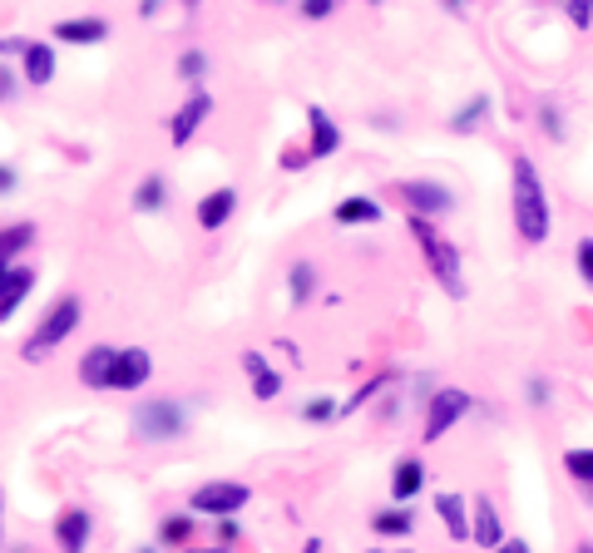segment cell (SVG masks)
<instances>
[{
    "label": "cell",
    "instance_id": "6da1fadb",
    "mask_svg": "<svg viewBox=\"0 0 593 553\" xmlns=\"http://www.w3.org/2000/svg\"><path fill=\"white\" fill-rule=\"evenodd\" d=\"M509 213H515V233L524 237L529 247L549 243V228H554L549 193H544V179L529 153H515V159H509Z\"/></svg>",
    "mask_w": 593,
    "mask_h": 553
},
{
    "label": "cell",
    "instance_id": "7a4b0ae2",
    "mask_svg": "<svg viewBox=\"0 0 593 553\" xmlns=\"http://www.w3.org/2000/svg\"><path fill=\"white\" fill-rule=\"evenodd\" d=\"M410 233H416V243H421V257L425 267H431V276L441 282L450 297H465V272H460V253H455L450 237L435 233L431 218H410Z\"/></svg>",
    "mask_w": 593,
    "mask_h": 553
},
{
    "label": "cell",
    "instance_id": "3957f363",
    "mask_svg": "<svg viewBox=\"0 0 593 553\" xmlns=\"http://www.w3.org/2000/svg\"><path fill=\"white\" fill-rule=\"evenodd\" d=\"M79 317H85V307H79V297H60L50 311L40 317V327L30 331V341H25V361L30 366H40L45 356L54 352V346H65L70 336H75V327H79Z\"/></svg>",
    "mask_w": 593,
    "mask_h": 553
},
{
    "label": "cell",
    "instance_id": "277c9868",
    "mask_svg": "<svg viewBox=\"0 0 593 553\" xmlns=\"http://www.w3.org/2000/svg\"><path fill=\"white\" fill-rule=\"evenodd\" d=\"M188 430V410L178 401H144L139 410H134V435L149 440V445H159V440H178Z\"/></svg>",
    "mask_w": 593,
    "mask_h": 553
},
{
    "label": "cell",
    "instance_id": "5b68a950",
    "mask_svg": "<svg viewBox=\"0 0 593 553\" xmlns=\"http://www.w3.org/2000/svg\"><path fill=\"white\" fill-rule=\"evenodd\" d=\"M470 410H474V395L470 391H460V385H445V391H435L431 405H425V435L421 440H425V445L445 440L455 420H465Z\"/></svg>",
    "mask_w": 593,
    "mask_h": 553
},
{
    "label": "cell",
    "instance_id": "8992f818",
    "mask_svg": "<svg viewBox=\"0 0 593 553\" xmlns=\"http://www.w3.org/2000/svg\"><path fill=\"white\" fill-rule=\"evenodd\" d=\"M396 198L410 208V218H431V223L455 208V193L445 188V183H435V179H400Z\"/></svg>",
    "mask_w": 593,
    "mask_h": 553
},
{
    "label": "cell",
    "instance_id": "52a82bcc",
    "mask_svg": "<svg viewBox=\"0 0 593 553\" xmlns=\"http://www.w3.org/2000/svg\"><path fill=\"white\" fill-rule=\"evenodd\" d=\"M252 490L248 484H237V479H208V484H198L194 490V514H208V519H227V514L248 509Z\"/></svg>",
    "mask_w": 593,
    "mask_h": 553
},
{
    "label": "cell",
    "instance_id": "ba28073f",
    "mask_svg": "<svg viewBox=\"0 0 593 553\" xmlns=\"http://www.w3.org/2000/svg\"><path fill=\"white\" fill-rule=\"evenodd\" d=\"M208 114H213V95H208V89H194V95H188V105L173 114L169 138L178 144V149H184V144H194V134L208 124Z\"/></svg>",
    "mask_w": 593,
    "mask_h": 553
},
{
    "label": "cell",
    "instance_id": "9c48e42d",
    "mask_svg": "<svg viewBox=\"0 0 593 553\" xmlns=\"http://www.w3.org/2000/svg\"><path fill=\"white\" fill-rule=\"evenodd\" d=\"M89 533H95L89 509H79V504L60 509V519H54V543H60V553H85L89 549Z\"/></svg>",
    "mask_w": 593,
    "mask_h": 553
},
{
    "label": "cell",
    "instance_id": "30bf717a",
    "mask_svg": "<svg viewBox=\"0 0 593 553\" xmlns=\"http://www.w3.org/2000/svg\"><path fill=\"white\" fill-rule=\"evenodd\" d=\"M153 376V356L144 352V346H124L114 361V381H109V391H139V385H149Z\"/></svg>",
    "mask_w": 593,
    "mask_h": 553
},
{
    "label": "cell",
    "instance_id": "8fae6325",
    "mask_svg": "<svg viewBox=\"0 0 593 553\" xmlns=\"http://www.w3.org/2000/svg\"><path fill=\"white\" fill-rule=\"evenodd\" d=\"M307 153H312V159H332L336 149H342V128H336V119L326 114L322 105H312L307 109Z\"/></svg>",
    "mask_w": 593,
    "mask_h": 553
},
{
    "label": "cell",
    "instance_id": "7c38bea8",
    "mask_svg": "<svg viewBox=\"0 0 593 553\" xmlns=\"http://www.w3.org/2000/svg\"><path fill=\"white\" fill-rule=\"evenodd\" d=\"M114 361H119V346H89V352L79 356V385H89V391H109V381H114Z\"/></svg>",
    "mask_w": 593,
    "mask_h": 553
},
{
    "label": "cell",
    "instance_id": "4fadbf2b",
    "mask_svg": "<svg viewBox=\"0 0 593 553\" xmlns=\"http://www.w3.org/2000/svg\"><path fill=\"white\" fill-rule=\"evenodd\" d=\"M35 292V272L30 267H0V321H11V311L21 307L25 297Z\"/></svg>",
    "mask_w": 593,
    "mask_h": 553
},
{
    "label": "cell",
    "instance_id": "5bb4252c",
    "mask_svg": "<svg viewBox=\"0 0 593 553\" xmlns=\"http://www.w3.org/2000/svg\"><path fill=\"white\" fill-rule=\"evenodd\" d=\"M470 539H474V549H495L505 539L499 533V509L490 494H474V504H470Z\"/></svg>",
    "mask_w": 593,
    "mask_h": 553
},
{
    "label": "cell",
    "instance_id": "9a60e30c",
    "mask_svg": "<svg viewBox=\"0 0 593 553\" xmlns=\"http://www.w3.org/2000/svg\"><path fill=\"white\" fill-rule=\"evenodd\" d=\"M233 213H237V188H213L208 198H198V228H203V233L227 228Z\"/></svg>",
    "mask_w": 593,
    "mask_h": 553
},
{
    "label": "cell",
    "instance_id": "2e32d148",
    "mask_svg": "<svg viewBox=\"0 0 593 553\" xmlns=\"http://www.w3.org/2000/svg\"><path fill=\"white\" fill-rule=\"evenodd\" d=\"M435 514H441V524H445V533H450L455 543H465L470 539V500L465 494H435Z\"/></svg>",
    "mask_w": 593,
    "mask_h": 553
},
{
    "label": "cell",
    "instance_id": "e0dca14e",
    "mask_svg": "<svg viewBox=\"0 0 593 553\" xmlns=\"http://www.w3.org/2000/svg\"><path fill=\"white\" fill-rule=\"evenodd\" d=\"M425 490V465L416 455L410 459H396V469H391V500L396 504H410L416 494Z\"/></svg>",
    "mask_w": 593,
    "mask_h": 553
},
{
    "label": "cell",
    "instance_id": "ac0fdd59",
    "mask_svg": "<svg viewBox=\"0 0 593 553\" xmlns=\"http://www.w3.org/2000/svg\"><path fill=\"white\" fill-rule=\"evenodd\" d=\"M21 79H30V85H50L54 79V45L45 40H30L21 54Z\"/></svg>",
    "mask_w": 593,
    "mask_h": 553
},
{
    "label": "cell",
    "instance_id": "d6986e66",
    "mask_svg": "<svg viewBox=\"0 0 593 553\" xmlns=\"http://www.w3.org/2000/svg\"><path fill=\"white\" fill-rule=\"evenodd\" d=\"M243 371L252 376V395H258V401H277L282 395V376L272 371L262 352H243Z\"/></svg>",
    "mask_w": 593,
    "mask_h": 553
},
{
    "label": "cell",
    "instance_id": "ffe728a7",
    "mask_svg": "<svg viewBox=\"0 0 593 553\" xmlns=\"http://www.w3.org/2000/svg\"><path fill=\"white\" fill-rule=\"evenodd\" d=\"M54 40H65V45H99V40H109V21H99V15L60 21V25H54Z\"/></svg>",
    "mask_w": 593,
    "mask_h": 553
},
{
    "label": "cell",
    "instance_id": "44dd1931",
    "mask_svg": "<svg viewBox=\"0 0 593 553\" xmlns=\"http://www.w3.org/2000/svg\"><path fill=\"white\" fill-rule=\"evenodd\" d=\"M336 223L342 228H351V223H381V218H386V208H381L376 198H367V193H356V198H342L336 202Z\"/></svg>",
    "mask_w": 593,
    "mask_h": 553
},
{
    "label": "cell",
    "instance_id": "7402d4cb",
    "mask_svg": "<svg viewBox=\"0 0 593 553\" xmlns=\"http://www.w3.org/2000/svg\"><path fill=\"white\" fill-rule=\"evenodd\" d=\"M35 243V223H11L0 228V267H15V257Z\"/></svg>",
    "mask_w": 593,
    "mask_h": 553
},
{
    "label": "cell",
    "instance_id": "603a6c76",
    "mask_svg": "<svg viewBox=\"0 0 593 553\" xmlns=\"http://www.w3.org/2000/svg\"><path fill=\"white\" fill-rule=\"evenodd\" d=\"M485 119H490V95H474L450 114V134H474Z\"/></svg>",
    "mask_w": 593,
    "mask_h": 553
},
{
    "label": "cell",
    "instance_id": "cb8c5ba5",
    "mask_svg": "<svg viewBox=\"0 0 593 553\" xmlns=\"http://www.w3.org/2000/svg\"><path fill=\"white\" fill-rule=\"evenodd\" d=\"M287 292H292V307H307V302H312V292H317V267L312 262H292Z\"/></svg>",
    "mask_w": 593,
    "mask_h": 553
},
{
    "label": "cell",
    "instance_id": "d4e9b609",
    "mask_svg": "<svg viewBox=\"0 0 593 553\" xmlns=\"http://www.w3.org/2000/svg\"><path fill=\"white\" fill-rule=\"evenodd\" d=\"M163 202H169V183H163L159 173H149V179L134 188V208H139V213H159Z\"/></svg>",
    "mask_w": 593,
    "mask_h": 553
},
{
    "label": "cell",
    "instance_id": "484cf974",
    "mask_svg": "<svg viewBox=\"0 0 593 553\" xmlns=\"http://www.w3.org/2000/svg\"><path fill=\"white\" fill-rule=\"evenodd\" d=\"M371 529L376 533H396V539H406L410 529H416V514L400 504V509H381V514H371Z\"/></svg>",
    "mask_w": 593,
    "mask_h": 553
},
{
    "label": "cell",
    "instance_id": "4316f807",
    "mask_svg": "<svg viewBox=\"0 0 593 553\" xmlns=\"http://www.w3.org/2000/svg\"><path fill=\"white\" fill-rule=\"evenodd\" d=\"M564 475H569L573 484H583V490H593V450L589 445L569 450V455H564Z\"/></svg>",
    "mask_w": 593,
    "mask_h": 553
},
{
    "label": "cell",
    "instance_id": "83f0119b",
    "mask_svg": "<svg viewBox=\"0 0 593 553\" xmlns=\"http://www.w3.org/2000/svg\"><path fill=\"white\" fill-rule=\"evenodd\" d=\"M178 79H184V85H194V89H203V79H208V54H203V50H184V54H178Z\"/></svg>",
    "mask_w": 593,
    "mask_h": 553
},
{
    "label": "cell",
    "instance_id": "f1b7e54d",
    "mask_svg": "<svg viewBox=\"0 0 593 553\" xmlns=\"http://www.w3.org/2000/svg\"><path fill=\"white\" fill-rule=\"evenodd\" d=\"M194 524H198V514H169L159 524V543H188L194 539Z\"/></svg>",
    "mask_w": 593,
    "mask_h": 553
},
{
    "label": "cell",
    "instance_id": "f546056e",
    "mask_svg": "<svg viewBox=\"0 0 593 553\" xmlns=\"http://www.w3.org/2000/svg\"><path fill=\"white\" fill-rule=\"evenodd\" d=\"M559 5H564V15H569L579 30H589V25H593V0H559Z\"/></svg>",
    "mask_w": 593,
    "mask_h": 553
},
{
    "label": "cell",
    "instance_id": "4dcf8cb0",
    "mask_svg": "<svg viewBox=\"0 0 593 553\" xmlns=\"http://www.w3.org/2000/svg\"><path fill=\"white\" fill-rule=\"evenodd\" d=\"M573 262H579V276L593 287V237H583V243L573 247Z\"/></svg>",
    "mask_w": 593,
    "mask_h": 553
},
{
    "label": "cell",
    "instance_id": "1f68e13d",
    "mask_svg": "<svg viewBox=\"0 0 593 553\" xmlns=\"http://www.w3.org/2000/svg\"><path fill=\"white\" fill-rule=\"evenodd\" d=\"M381 385H386V376H376V381H367V385H361V391L351 395V401L342 405V410H356V405H371V401H376V391H381Z\"/></svg>",
    "mask_w": 593,
    "mask_h": 553
},
{
    "label": "cell",
    "instance_id": "d6a6232c",
    "mask_svg": "<svg viewBox=\"0 0 593 553\" xmlns=\"http://www.w3.org/2000/svg\"><path fill=\"white\" fill-rule=\"evenodd\" d=\"M336 410H342L336 401H307V405H302V420H332Z\"/></svg>",
    "mask_w": 593,
    "mask_h": 553
},
{
    "label": "cell",
    "instance_id": "836d02e7",
    "mask_svg": "<svg viewBox=\"0 0 593 553\" xmlns=\"http://www.w3.org/2000/svg\"><path fill=\"white\" fill-rule=\"evenodd\" d=\"M336 11V0H302V15L307 21H326Z\"/></svg>",
    "mask_w": 593,
    "mask_h": 553
},
{
    "label": "cell",
    "instance_id": "e575fe53",
    "mask_svg": "<svg viewBox=\"0 0 593 553\" xmlns=\"http://www.w3.org/2000/svg\"><path fill=\"white\" fill-rule=\"evenodd\" d=\"M307 163H312V153H307V149H287V159H282V169H287V173H302Z\"/></svg>",
    "mask_w": 593,
    "mask_h": 553
},
{
    "label": "cell",
    "instance_id": "d590c367",
    "mask_svg": "<svg viewBox=\"0 0 593 553\" xmlns=\"http://www.w3.org/2000/svg\"><path fill=\"white\" fill-rule=\"evenodd\" d=\"M218 539H223V549H227V543H233V539H243V529H237V519H233V514H227V519H218Z\"/></svg>",
    "mask_w": 593,
    "mask_h": 553
},
{
    "label": "cell",
    "instance_id": "8d00e7d4",
    "mask_svg": "<svg viewBox=\"0 0 593 553\" xmlns=\"http://www.w3.org/2000/svg\"><path fill=\"white\" fill-rule=\"evenodd\" d=\"M544 134H549V138H564V124H559V109H549V105H544Z\"/></svg>",
    "mask_w": 593,
    "mask_h": 553
},
{
    "label": "cell",
    "instance_id": "74e56055",
    "mask_svg": "<svg viewBox=\"0 0 593 553\" xmlns=\"http://www.w3.org/2000/svg\"><path fill=\"white\" fill-rule=\"evenodd\" d=\"M15 183H21V173H15L11 163H0V198H5V193H15Z\"/></svg>",
    "mask_w": 593,
    "mask_h": 553
},
{
    "label": "cell",
    "instance_id": "f35d334b",
    "mask_svg": "<svg viewBox=\"0 0 593 553\" xmlns=\"http://www.w3.org/2000/svg\"><path fill=\"white\" fill-rule=\"evenodd\" d=\"M529 405H549V381H529Z\"/></svg>",
    "mask_w": 593,
    "mask_h": 553
},
{
    "label": "cell",
    "instance_id": "ab89813d",
    "mask_svg": "<svg viewBox=\"0 0 593 553\" xmlns=\"http://www.w3.org/2000/svg\"><path fill=\"white\" fill-rule=\"evenodd\" d=\"M490 553H529V543H524V539H499Z\"/></svg>",
    "mask_w": 593,
    "mask_h": 553
},
{
    "label": "cell",
    "instance_id": "60d3db41",
    "mask_svg": "<svg viewBox=\"0 0 593 553\" xmlns=\"http://www.w3.org/2000/svg\"><path fill=\"white\" fill-rule=\"evenodd\" d=\"M25 45H30V40H15V35H5V40H0V54H25Z\"/></svg>",
    "mask_w": 593,
    "mask_h": 553
},
{
    "label": "cell",
    "instance_id": "b9f144b4",
    "mask_svg": "<svg viewBox=\"0 0 593 553\" xmlns=\"http://www.w3.org/2000/svg\"><path fill=\"white\" fill-rule=\"evenodd\" d=\"M11 89H15V75L11 70H0V99H11Z\"/></svg>",
    "mask_w": 593,
    "mask_h": 553
},
{
    "label": "cell",
    "instance_id": "7bdbcfd3",
    "mask_svg": "<svg viewBox=\"0 0 593 553\" xmlns=\"http://www.w3.org/2000/svg\"><path fill=\"white\" fill-rule=\"evenodd\" d=\"M445 11H450V15H465V11H470V0H445Z\"/></svg>",
    "mask_w": 593,
    "mask_h": 553
},
{
    "label": "cell",
    "instance_id": "ee69618b",
    "mask_svg": "<svg viewBox=\"0 0 593 553\" xmlns=\"http://www.w3.org/2000/svg\"><path fill=\"white\" fill-rule=\"evenodd\" d=\"M159 5H163V0H144V5H139V15H153V11H159Z\"/></svg>",
    "mask_w": 593,
    "mask_h": 553
},
{
    "label": "cell",
    "instance_id": "f6af8a7d",
    "mask_svg": "<svg viewBox=\"0 0 593 553\" xmlns=\"http://www.w3.org/2000/svg\"><path fill=\"white\" fill-rule=\"evenodd\" d=\"M302 553H322V543H317V539H312V543H302Z\"/></svg>",
    "mask_w": 593,
    "mask_h": 553
},
{
    "label": "cell",
    "instance_id": "bcb514c9",
    "mask_svg": "<svg viewBox=\"0 0 593 553\" xmlns=\"http://www.w3.org/2000/svg\"><path fill=\"white\" fill-rule=\"evenodd\" d=\"M188 553H227V549H223V543H218V549H188Z\"/></svg>",
    "mask_w": 593,
    "mask_h": 553
},
{
    "label": "cell",
    "instance_id": "7dc6e473",
    "mask_svg": "<svg viewBox=\"0 0 593 553\" xmlns=\"http://www.w3.org/2000/svg\"><path fill=\"white\" fill-rule=\"evenodd\" d=\"M579 553H593V543H579Z\"/></svg>",
    "mask_w": 593,
    "mask_h": 553
},
{
    "label": "cell",
    "instance_id": "c3c4849f",
    "mask_svg": "<svg viewBox=\"0 0 593 553\" xmlns=\"http://www.w3.org/2000/svg\"><path fill=\"white\" fill-rule=\"evenodd\" d=\"M184 5H188V11H194V5H198V0H184Z\"/></svg>",
    "mask_w": 593,
    "mask_h": 553
},
{
    "label": "cell",
    "instance_id": "681fc988",
    "mask_svg": "<svg viewBox=\"0 0 593 553\" xmlns=\"http://www.w3.org/2000/svg\"><path fill=\"white\" fill-rule=\"evenodd\" d=\"M139 553H159V549H139Z\"/></svg>",
    "mask_w": 593,
    "mask_h": 553
},
{
    "label": "cell",
    "instance_id": "f907efd6",
    "mask_svg": "<svg viewBox=\"0 0 593 553\" xmlns=\"http://www.w3.org/2000/svg\"><path fill=\"white\" fill-rule=\"evenodd\" d=\"M268 5H282V0H268Z\"/></svg>",
    "mask_w": 593,
    "mask_h": 553
},
{
    "label": "cell",
    "instance_id": "816d5d0a",
    "mask_svg": "<svg viewBox=\"0 0 593 553\" xmlns=\"http://www.w3.org/2000/svg\"><path fill=\"white\" fill-rule=\"evenodd\" d=\"M371 553H386V549H371Z\"/></svg>",
    "mask_w": 593,
    "mask_h": 553
},
{
    "label": "cell",
    "instance_id": "f5cc1de1",
    "mask_svg": "<svg viewBox=\"0 0 593 553\" xmlns=\"http://www.w3.org/2000/svg\"><path fill=\"white\" fill-rule=\"evenodd\" d=\"M376 5H381V0H376Z\"/></svg>",
    "mask_w": 593,
    "mask_h": 553
}]
</instances>
